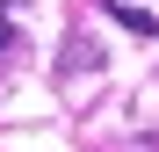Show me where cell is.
Returning <instances> with one entry per match:
<instances>
[{
	"label": "cell",
	"mask_w": 159,
	"mask_h": 152,
	"mask_svg": "<svg viewBox=\"0 0 159 152\" xmlns=\"http://www.w3.org/2000/svg\"><path fill=\"white\" fill-rule=\"evenodd\" d=\"M7 7H15V0H0V51L15 44V22H7Z\"/></svg>",
	"instance_id": "obj_2"
},
{
	"label": "cell",
	"mask_w": 159,
	"mask_h": 152,
	"mask_svg": "<svg viewBox=\"0 0 159 152\" xmlns=\"http://www.w3.org/2000/svg\"><path fill=\"white\" fill-rule=\"evenodd\" d=\"M109 15L123 22V29H130V36H159V22H152V15H138V7H123V0H116V7H109Z\"/></svg>",
	"instance_id": "obj_1"
}]
</instances>
